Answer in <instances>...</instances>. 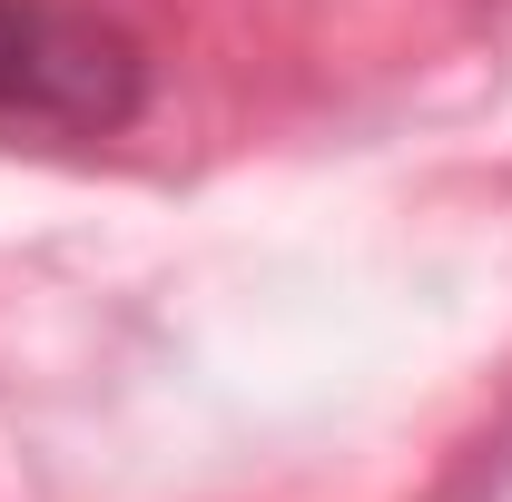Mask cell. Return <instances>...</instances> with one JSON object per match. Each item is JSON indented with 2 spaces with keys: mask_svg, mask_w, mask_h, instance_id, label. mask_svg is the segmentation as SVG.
<instances>
[{
  "mask_svg": "<svg viewBox=\"0 0 512 502\" xmlns=\"http://www.w3.org/2000/svg\"><path fill=\"white\" fill-rule=\"evenodd\" d=\"M148 109V50L89 0H0V128L119 138Z\"/></svg>",
  "mask_w": 512,
  "mask_h": 502,
  "instance_id": "obj_1",
  "label": "cell"
}]
</instances>
